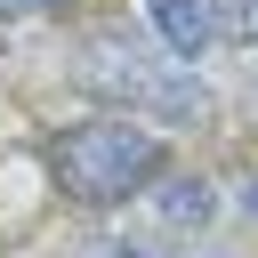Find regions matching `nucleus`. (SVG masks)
<instances>
[{"instance_id":"obj_7","label":"nucleus","mask_w":258,"mask_h":258,"mask_svg":"<svg viewBox=\"0 0 258 258\" xmlns=\"http://www.w3.org/2000/svg\"><path fill=\"white\" fill-rule=\"evenodd\" d=\"M40 8H56V0H0V24L8 16H40Z\"/></svg>"},{"instance_id":"obj_3","label":"nucleus","mask_w":258,"mask_h":258,"mask_svg":"<svg viewBox=\"0 0 258 258\" xmlns=\"http://www.w3.org/2000/svg\"><path fill=\"white\" fill-rule=\"evenodd\" d=\"M145 16H153V32H161V48L185 56V64L218 40V8H210V0H145Z\"/></svg>"},{"instance_id":"obj_5","label":"nucleus","mask_w":258,"mask_h":258,"mask_svg":"<svg viewBox=\"0 0 258 258\" xmlns=\"http://www.w3.org/2000/svg\"><path fill=\"white\" fill-rule=\"evenodd\" d=\"M210 8H218L226 40H258V0H210Z\"/></svg>"},{"instance_id":"obj_6","label":"nucleus","mask_w":258,"mask_h":258,"mask_svg":"<svg viewBox=\"0 0 258 258\" xmlns=\"http://www.w3.org/2000/svg\"><path fill=\"white\" fill-rule=\"evenodd\" d=\"M89 258H169V250H153V242H97Z\"/></svg>"},{"instance_id":"obj_4","label":"nucleus","mask_w":258,"mask_h":258,"mask_svg":"<svg viewBox=\"0 0 258 258\" xmlns=\"http://www.w3.org/2000/svg\"><path fill=\"white\" fill-rule=\"evenodd\" d=\"M153 210H161L169 226H210V218H218V194H210V177H161Z\"/></svg>"},{"instance_id":"obj_8","label":"nucleus","mask_w":258,"mask_h":258,"mask_svg":"<svg viewBox=\"0 0 258 258\" xmlns=\"http://www.w3.org/2000/svg\"><path fill=\"white\" fill-rule=\"evenodd\" d=\"M242 202H250V210H258V177H250V194H242Z\"/></svg>"},{"instance_id":"obj_1","label":"nucleus","mask_w":258,"mask_h":258,"mask_svg":"<svg viewBox=\"0 0 258 258\" xmlns=\"http://www.w3.org/2000/svg\"><path fill=\"white\" fill-rule=\"evenodd\" d=\"M56 185L81 202V210H113V202H129V194H145L153 177H161V129H137L129 113H113V121H81V129H64L56 137Z\"/></svg>"},{"instance_id":"obj_2","label":"nucleus","mask_w":258,"mask_h":258,"mask_svg":"<svg viewBox=\"0 0 258 258\" xmlns=\"http://www.w3.org/2000/svg\"><path fill=\"white\" fill-rule=\"evenodd\" d=\"M81 89H97V97H113V105H129V113H153V121H194V113L210 105L185 56H161V48L129 40V32H97V40H89Z\"/></svg>"}]
</instances>
